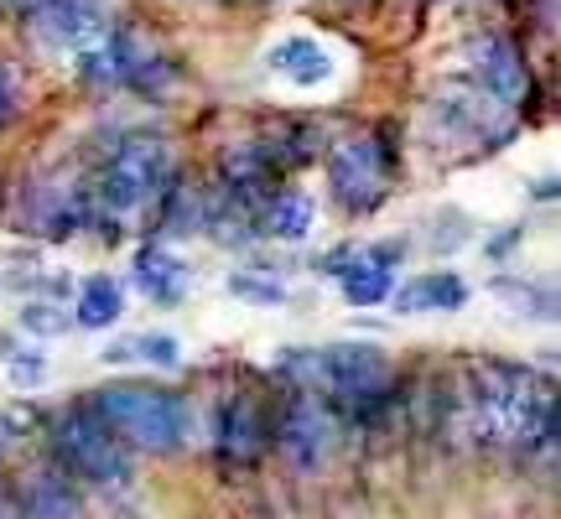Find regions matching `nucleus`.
<instances>
[{
  "mask_svg": "<svg viewBox=\"0 0 561 519\" xmlns=\"http://www.w3.org/2000/svg\"><path fill=\"white\" fill-rule=\"evenodd\" d=\"M447 431L489 452L546 458L557 452V390L551 374L530 364L473 359L462 364L458 384L447 395Z\"/></svg>",
  "mask_w": 561,
  "mask_h": 519,
  "instance_id": "obj_1",
  "label": "nucleus"
},
{
  "mask_svg": "<svg viewBox=\"0 0 561 519\" xmlns=\"http://www.w3.org/2000/svg\"><path fill=\"white\" fill-rule=\"evenodd\" d=\"M89 411L100 416V426L121 441L125 452H178L187 437V405L178 390L161 384H104L94 390Z\"/></svg>",
  "mask_w": 561,
  "mask_h": 519,
  "instance_id": "obj_2",
  "label": "nucleus"
},
{
  "mask_svg": "<svg viewBox=\"0 0 561 519\" xmlns=\"http://www.w3.org/2000/svg\"><path fill=\"white\" fill-rule=\"evenodd\" d=\"M178 166H172V146L157 136H130L115 146V157L100 172V203L121 219V214H140L161 203V193L172 187Z\"/></svg>",
  "mask_w": 561,
  "mask_h": 519,
  "instance_id": "obj_3",
  "label": "nucleus"
},
{
  "mask_svg": "<svg viewBox=\"0 0 561 519\" xmlns=\"http://www.w3.org/2000/svg\"><path fill=\"white\" fill-rule=\"evenodd\" d=\"M53 452H58V473L83 478L94 488H125L130 483V452L100 426L89 405H68L53 420Z\"/></svg>",
  "mask_w": 561,
  "mask_h": 519,
  "instance_id": "obj_4",
  "label": "nucleus"
},
{
  "mask_svg": "<svg viewBox=\"0 0 561 519\" xmlns=\"http://www.w3.org/2000/svg\"><path fill=\"white\" fill-rule=\"evenodd\" d=\"M385 177H390V151L375 136H348L328 151V182L333 198L348 214H369L385 198Z\"/></svg>",
  "mask_w": 561,
  "mask_h": 519,
  "instance_id": "obj_5",
  "label": "nucleus"
},
{
  "mask_svg": "<svg viewBox=\"0 0 561 519\" xmlns=\"http://www.w3.org/2000/svg\"><path fill=\"white\" fill-rule=\"evenodd\" d=\"M94 223V198L89 187L68 177H53V182H37L26 203H21V234H42V240H68Z\"/></svg>",
  "mask_w": 561,
  "mask_h": 519,
  "instance_id": "obj_6",
  "label": "nucleus"
},
{
  "mask_svg": "<svg viewBox=\"0 0 561 519\" xmlns=\"http://www.w3.org/2000/svg\"><path fill=\"white\" fill-rule=\"evenodd\" d=\"M468 68H473V83L479 94H489L494 104H525L530 100V68H525V53L504 32H473L468 37Z\"/></svg>",
  "mask_w": 561,
  "mask_h": 519,
  "instance_id": "obj_7",
  "label": "nucleus"
},
{
  "mask_svg": "<svg viewBox=\"0 0 561 519\" xmlns=\"http://www.w3.org/2000/svg\"><path fill=\"white\" fill-rule=\"evenodd\" d=\"M276 441H280V452L297 462L301 473L322 468L328 447H333V420H328V411H322V400H312V395H291V400H286L280 426H276Z\"/></svg>",
  "mask_w": 561,
  "mask_h": 519,
  "instance_id": "obj_8",
  "label": "nucleus"
},
{
  "mask_svg": "<svg viewBox=\"0 0 561 519\" xmlns=\"http://www.w3.org/2000/svg\"><path fill=\"white\" fill-rule=\"evenodd\" d=\"M219 172H224V187L240 193V198H276L280 166L265 140H234V146H224Z\"/></svg>",
  "mask_w": 561,
  "mask_h": 519,
  "instance_id": "obj_9",
  "label": "nucleus"
},
{
  "mask_svg": "<svg viewBox=\"0 0 561 519\" xmlns=\"http://www.w3.org/2000/svg\"><path fill=\"white\" fill-rule=\"evenodd\" d=\"M21 519H89L73 478L58 468H42L21 483Z\"/></svg>",
  "mask_w": 561,
  "mask_h": 519,
  "instance_id": "obj_10",
  "label": "nucleus"
},
{
  "mask_svg": "<svg viewBox=\"0 0 561 519\" xmlns=\"http://www.w3.org/2000/svg\"><path fill=\"white\" fill-rule=\"evenodd\" d=\"M261 447H265V431H261V416H255L250 395L224 400V411H219V458H224V468H250V462L261 458Z\"/></svg>",
  "mask_w": 561,
  "mask_h": 519,
  "instance_id": "obj_11",
  "label": "nucleus"
},
{
  "mask_svg": "<svg viewBox=\"0 0 561 519\" xmlns=\"http://www.w3.org/2000/svg\"><path fill=\"white\" fill-rule=\"evenodd\" d=\"M390 301H396V312H458L462 301H468V286L453 270H432V276L390 291Z\"/></svg>",
  "mask_w": 561,
  "mask_h": 519,
  "instance_id": "obj_12",
  "label": "nucleus"
},
{
  "mask_svg": "<svg viewBox=\"0 0 561 519\" xmlns=\"http://www.w3.org/2000/svg\"><path fill=\"white\" fill-rule=\"evenodd\" d=\"M136 286L151 301L172 307V301H182V291H187V265H182L178 255H167L161 244H146L136 255Z\"/></svg>",
  "mask_w": 561,
  "mask_h": 519,
  "instance_id": "obj_13",
  "label": "nucleus"
},
{
  "mask_svg": "<svg viewBox=\"0 0 561 519\" xmlns=\"http://www.w3.org/2000/svg\"><path fill=\"white\" fill-rule=\"evenodd\" d=\"M125 312V291L115 276H89L79 286V301H73V322L89 327V333H100V327H115Z\"/></svg>",
  "mask_w": 561,
  "mask_h": 519,
  "instance_id": "obj_14",
  "label": "nucleus"
},
{
  "mask_svg": "<svg viewBox=\"0 0 561 519\" xmlns=\"http://www.w3.org/2000/svg\"><path fill=\"white\" fill-rule=\"evenodd\" d=\"M271 68H276V73H286L291 83H301V89H312V83H322L328 73H333L328 53H322L318 42H307V37L280 42L276 53H271Z\"/></svg>",
  "mask_w": 561,
  "mask_h": 519,
  "instance_id": "obj_15",
  "label": "nucleus"
},
{
  "mask_svg": "<svg viewBox=\"0 0 561 519\" xmlns=\"http://www.w3.org/2000/svg\"><path fill=\"white\" fill-rule=\"evenodd\" d=\"M312 219H318L312 198H301V193H276L271 208H265V234L280 244H301L312 234Z\"/></svg>",
  "mask_w": 561,
  "mask_h": 519,
  "instance_id": "obj_16",
  "label": "nucleus"
},
{
  "mask_svg": "<svg viewBox=\"0 0 561 519\" xmlns=\"http://www.w3.org/2000/svg\"><path fill=\"white\" fill-rule=\"evenodd\" d=\"M104 364H130V359H146V364H161V369H178L182 364V343L172 333H140V338H125V343H110L100 354Z\"/></svg>",
  "mask_w": 561,
  "mask_h": 519,
  "instance_id": "obj_17",
  "label": "nucleus"
},
{
  "mask_svg": "<svg viewBox=\"0 0 561 519\" xmlns=\"http://www.w3.org/2000/svg\"><path fill=\"white\" fill-rule=\"evenodd\" d=\"M343 301L348 307H380V301H390V270H380L375 260H364V255H354L348 260V270H343Z\"/></svg>",
  "mask_w": 561,
  "mask_h": 519,
  "instance_id": "obj_18",
  "label": "nucleus"
},
{
  "mask_svg": "<svg viewBox=\"0 0 561 519\" xmlns=\"http://www.w3.org/2000/svg\"><path fill=\"white\" fill-rule=\"evenodd\" d=\"M494 291L515 301L525 318H557V291H551V286H530V280L500 276V280H494Z\"/></svg>",
  "mask_w": 561,
  "mask_h": 519,
  "instance_id": "obj_19",
  "label": "nucleus"
},
{
  "mask_svg": "<svg viewBox=\"0 0 561 519\" xmlns=\"http://www.w3.org/2000/svg\"><path fill=\"white\" fill-rule=\"evenodd\" d=\"M229 291L244 301H280L286 291H280V280H261V276H250V270H240V276H229Z\"/></svg>",
  "mask_w": 561,
  "mask_h": 519,
  "instance_id": "obj_20",
  "label": "nucleus"
},
{
  "mask_svg": "<svg viewBox=\"0 0 561 519\" xmlns=\"http://www.w3.org/2000/svg\"><path fill=\"white\" fill-rule=\"evenodd\" d=\"M47 380V359H42V354H16V359H11V384H16V390H32V384H42Z\"/></svg>",
  "mask_w": 561,
  "mask_h": 519,
  "instance_id": "obj_21",
  "label": "nucleus"
},
{
  "mask_svg": "<svg viewBox=\"0 0 561 519\" xmlns=\"http://www.w3.org/2000/svg\"><path fill=\"white\" fill-rule=\"evenodd\" d=\"M53 312H58V307H26V312H21V322H26V327H37V333H62V327H68V318H53Z\"/></svg>",
  "mask_w": 561,
  "mask_h": 519,
  "instance_id": "obj_22",
  "label": "nucleus"
},
{
  "mask_svg": "<svg viewBox=\"0 0 561 519\" xmlns=\"http://www.w3.org/2000/svg\"><path fill=\"white\" fill-rule=\"evenodd\" d=\"M16 115V83H11V73H5V62H0V125Z\"/></svg>",
  "mask_w": 561,
  "mask_h": 519,
  "instance_id": "obj_23",
  "label": "nucleus"
},
{
  "mask_svg": "<svg viewBox=\"0 0 561 519\" xmlns=\"http://www.w3.org/2000/svg\"><path fill=\"white\" fill-rule=\"evenodd\" d=\"M536 198H541V203H551V198H557V182H551V177H546V182H536Z\"/></svg>",
  "mask_w": 561,
  "mask_h": 519,
  "instance_id": "obj_24",
  "label": "nucleus"
}]
</instances>
